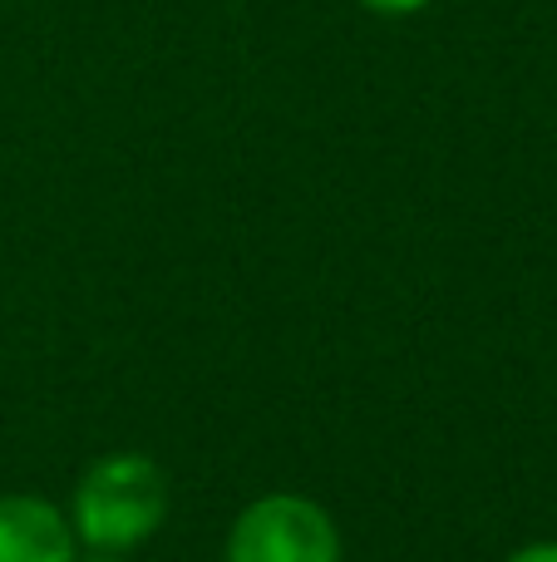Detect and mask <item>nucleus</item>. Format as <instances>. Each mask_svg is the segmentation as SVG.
Here are the masks:
<instances>
[{
  "label": "nucleus",
  "instance_id": "obj_5",
  "mask_svg": "<svg viewBox=\"0 0 557 562\" xmlns=\"http://www.w3.org/2000/svg\"><path fill=\"white\" fill-rule=\"evenodd\" d=\"M509 562H557V543H528V548H519Z\"/></svg>",
  "mask_w": 557,
  "mask_h": 562
},
{
  "label": "nucleus",
  "instance_id": "obj_2",
  "mask_svg": "<svg viewBox=\"0 0 557 562\" xmlns=\"http://www.w3.org/2000/svg\"><path fill=\"white\" fill-rule=\"evenodd\" d=\"M223 562H341V533L311 498L266 494L237 514Z\"/></svg>",
  "mask_w": 557,
  "mask_h": 562
},
{
  "label": "nucleus",
  "instance_id": "obj_4",
  "mask_svg": "<svg viewBox=\"0 0 557 562\" xmlns=\"http://www.w3.org/2000/svg\"><path fill=\"white\" fill-rule=\"evenodd\" d=\"M365 10H375V15H414V10H424L430 0H361Z\"/></svg>",
  "mask_w": 557,
  "mask_h": 562
},
{
  "label": "nucleus",
  "instance_id": "obj_6",
  "mask_svg": "<svg viewBox=\"0 0 557 562\" xmlns=\"http://www.w3.org/2000/svg\"><path fill=\"white\" fill-rule=\"evenodd\" d=\"M75 562H124V553H94L89 548V558H75Z\"/></svg>",
  "mask_w": 557,
  "mask_h": 562
},
{
  "label": "nucleus",
  "instance_id": "obj_3",
  "mask_svg": "<svg viewBox=\"0 0 557 562\" xmlns=\"http://www.w3.org/2000/svg\"><path fill=\"white\" fill-rule=\"evenodd\" d=\"M75 524L55 504L30 494H0V562H75Z\"/></svg>",
  "mask_w": 557,
  "mask_h": 562
},
{
  "label": "nucleus",
  "instance_id": "obj_1",
  "mask_svg": "<svg viewBox=\"0 0 557 562\" xmlns=\"http://www.w3.org/2000/svg\"><path fill=\"white\" fill-rule=\"evenodd\" d=\"M168 518V479L148 454H104L84 469L69 524L94 553H128Z\"/></svg>",
  "mask_w": 557,
  "mask_h": 562
}]
</instances>
